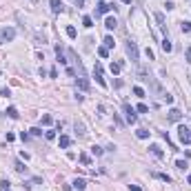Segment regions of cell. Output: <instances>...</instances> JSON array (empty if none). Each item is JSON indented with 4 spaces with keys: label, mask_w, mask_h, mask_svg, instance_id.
<instances>
[{
    "label": "cell",
    "mask_w": 191,
    "mask_h": 191,
    "mask_svg": "<svg viewBox=\"0 0 191 191\" xmlns=\"http://www.w3.org/2000/svg\"><path fill=\"white\" fill-rule=\"evenodd\" d=\"M171 49H173V45H171V40H169V38H165V40H162V51H165V53H169Z\"/></svg>",
    "instance_id": "13"
},
{
    "label": "cell",
    "mask_w": 191,
    "mask_h": 191,
    "mask_svg": "<svg viewBox=\"0 0 191 191\" xmlns=\"http://www.w3.org/2000/svg\"><path fill=\"white\" fill-rule=\"evenodd\" d=\"M14 167H16V171H18V173H27V167L22 165L20 160H16V165H14Z\"/></svg>",
    "instance_id": "17"
},
{
    "label": "cell",
    "mask_w": 191,
    "mask_h": 191,
    "mask_svg": "<svg viewBox=\"0 0 191 191\" xmlns=\"http://www.w3.org/2000/svg\"><path fill=\"white\" fill-rule=\"evenodd\" d=\"M93 76H96V82H98L100 87H107V82H105V78H102V73H96V71H93Z\"/></svg>",
    "instance_id": "22"
},
{
    "label": "cell",
    "mask_w": 191,
    "mask_h": 191,
    "mask_svg": "<svg viewBox=\"0 0 191 191\" xmlns=\"http://www.w3.org/2000/svg\"><path fill=\"white\" fill-rule=\"evenodd\" d=\"M156 178H160L165 182H171V176H167V173H156Z\"/></svg>",
    "instance_id": "30"
},
{
    "label": "cell",
    "mask_w": 191,
    "mask_h": 191,
    "mask_svg": "<svg viewBox=\"0 0 191 191\" xmlns=\"http://www.w3.org/2000/svg\"><path fill=\"white\" fill-rule=\"evenodd\" d=\"M156 20H158V22H160V27H162V29H167V22H165V16H162V14H160V11H156Z\"/></svg>",
    "instance_id": "18"
},
{
    "label": "cell",
    "mask_w": 191,
    "mask_h": 191,
    "mask_svg": "<svg viewBox=\"0 0 191 191\" xmlns=\"http://www.w3.org/2000/svg\"><path fill=\"white\" fill-rule=\"evenodd\" d=\"M49 76H51V78H58V69H56V67H53V69L49 71Z\"/></svg>",
    "instance_id": "39"
},
{
    "label": "cell",
    "mask_w": 191,
    "mask_h": 191,
    "mask_svg": "<svg viewBox=\"0 0 191 191\" xmlns=\"http://www.w3.org/2000/svg\"><path fill=\"white\" fill-rule=\"evenodd\" d=\"M102 42H105V47H107V49H111V47H116V42H113V38H111V36H107V38H105Z\"/></svg>",
    "instance_id": "21"
},
{
    "label": "cell",
    "mask_w": 191,
    "mask_h": 191,
    "mask_svg": "<svg viewBox=\"0 0 191 191\" xmlns=\"http://www.w3.org/2000/svg\"><path fill=\"white\" fill-rule=\"evenodd\" d=\"M16 38V29L11 27H5V29H0V42H9Z\"/></svg>",
    "instance_id": "4"
},
{
    "label": "cell",
    "mask_w": 191,
    "mask_h": 191,
    "mask_svg": "<svg viewBox=\"0 0 191 191\" xmlns=\"http://www.w3.org/2000/svg\"><path fill=\"white\" fill-rule=\"evenodd\" d=\"M176 167H178L180 171H185V169H187V162H185V160H178V162H176Z\"/></svg>",
    "instance_id": "32"
},
{
    "label": "cell",
    "mask_w": 191,
    "mask_h": 191,
    "mask_svg": "<svg viewBox=\"0 0 191 191\" xmlns=\"http://www.w3.org/2000/svg\"><path fill=\"white\" fill-rule=\"evenodd\" d=\"M76 85L80 87L82 91H89V80H87L85 76H78V80H76Z\"/></svg>",
    "instance_id": "8"
},
{
    "label": "cell",
    "mask_w": 191,
    "mask_h": 191,
    "mask_svg": "<svg viewBox=\"0 0 191 191\" xmlns=\"http://www.w3.org/2000/svg\"><path fill=\"white\" fill-rule=\"evenodd\" d=\"M82 5H85V0H78V7H82Z\"/></svg>",
    "instance_id": "42"
},
{
    "label": "cell",
    "mask_w": 191,
    "mask_h": 191,
    "mask_svg": "<svg viewBox=\"0 0 191 191\" xmlns=\"http://www.w3.org/2000/svg\"><path fill=\"white\" fill-rule=\"evenodd\" d=\"M82 25H85L87 29H91V27H93V20H91V16H85V18H82Z\"/></svg>",
    "instance_id": "20"
},
{
    "label": "cell",
    "mask_w": 191,
    "mask_h": 191,
    "mask_svg": "<svg viewBox=\"0 0 191 191\" xmlns=\"http://www.w3.org/2000/svg\"><path fill=\"white\" fill-rule=\"evenodd\" d=\"M145 56H147V58H149V60H153V58H156V56H153V51H151L149 47H147V49H145Z\"/></svg>",
    "instance_id": "33"
},
{
    "label": "cell",
    "mask_w": 191,
    "mask_h": 191,
    "mask_svg": "<svg viewBox=\"0 0 191 191\" xmlns=\"http://www.w3.org/2000/svg\"><path fill=\"white\" fill-rule=\"evenodd\" d=\"M45 138H47V140H53V138H56V131H47Z\"/></svg>",
    "instance_id": "35"
},
{
    "label": "cell",
    "mask_w": 191,
    "mask_h": 191,
    "mask_svg": "<svg viewBox=\"0 0 191 191\" xmlns=\"http://www.w3.org/2000/svg\"><path fill=\"white\" fill-rule=\"evenodd\" d=\"M122 109H125V116H127V122H129V125H133V122L138 120V116H136V109H133V107H131L129 102H125V105H122Z\"/></svg>",
    "instance_id": "3"
},
{
    "label": "cell",
    "mask_w": 191,
    "mask_h": 191,
    "mask_svg": "<svg viewBox=\"0 0 191 191\" xmlns=\"http://www.w3.org/2000/svg\"><path fill=\"white\" fill-rule=\"evenodd\" d=\"M178 138H180L182 145H191V129L185 127V125H180L178 127Z\"/></svg>",
    "instance_id": "1"
},
{
    "label": "cell",
    "mask_w": 191,
    "mask_h": 191,
    "mask_svg": "<svg viewBox=\"0 0 191 191\" xmlns=\"http://www.w3.org/2000/svg\"><path fill=\"white\" fill-rule=\"evenodd\" d=\"M0 96H2V98H9V96H11V91H9V89H7V87H5V89L0 91Z\"/></svg>",
    "instance_id": "36"
},
{
    "label": "cell",
    "mask_w": 191,
    "mask_h": 191,
    "mask_svg": "<svg viewBox=\"0 0 191 191\" xmlns=\"http://www.w3.org/2000/svg\"><path fill=\"white\" fill-rule=\"evenodd\" d=\"M187 62H191V47L187 49Z\"/></svg>",
    "instance_id": "41"
},
{
    "label": "cell",
    "mask_w": 191,
    "mask_h": 191,
    "mask_svg": "<svg viewBox=\"0 0 191 191\" xmlns=\"http://www.w3.org/2000/svg\"><path fill=\"white\" fill-rule=\"evenodd\" d=\"M31 2H36V0H31Z\"/></svg>",
    "instance_id": "45"
},
{
    "label": "cell",
    "mask_w": 191,
    "mask_h": 191,
    "mask_svg": "<svg viewBox=\"0 0 191 191\" xmlns=\"http://www.w3.org/2000/svg\"><path fill=\"white\" fill-rule=\"evenodd\" d=\"M136 111H140V113H147V111H149V107H147V105H142V102H140V105L136 107Z\"/></svg>",
    "instance_id": "29"
},
{
    "label": "cell",
    "mask_w": 191,
    "mask_h": 191,
    "mask_svg": "<svg viewBox=\"0 0 191 191\" xmlns=\"http://www.w3.org/2000/svg\"><path fill=\"white\" fill-rule=\"evenodd\" d=\"M76 131H78L80 136H85V133H87V131H85V125H82V122H78V120H76Z\"/></svg>",
    "instance_id": "23"
},
{
    "label": "cell",
    "mask_w": 191,
    "mask_h": 191,
    "mask_svg": "<svg viewBox=\"0 0 191 191\" xmlns=\"http://www.w3.org/2000/svg\"><path fill=\"white\" fill-rule=\"evenodd\" d=\"M7 191H9V189H7Z\"/></svg>",
    "instance_id": "47"
},
{
    "label": "cell",
    "mask_w": 191,
    "mask_h": 191,
    "mask_svg": "<svg viewBox=\"0 0 191 191\" xmlns=\"http://www.w3.org/2000/svg\"><path fill=\"white\" fill-rule=\"evenodd\" d=\"M80 162H82V165H89V156H87V153H82V156H80Z\"/></svg>",
    "instance_id": "34"
},
{
    "label": "cell",
    "mask_w": 191,
    "mask_h": 191,
    "mask_svg": "<svg viewBox=\"0 0 191 191\" xmlns=\"http://www.w3.org/2000/svg\"><path fill=\"white\" fill-rule=\"evenodd\" d=\"M5 113H7V116H9V118H14V120H16V118H18V116H20V113H18V109H16V107H9V109H7Z\"/></svg>",
    "instance_id": "15"
},
{
    "label": "cell",
    "mask_w": 191,
    "mask_h": 191,
    "mask_svg": "<svg viewBox=\"0 0 191 191\" xmlns=\"http://www.w3.org/2000/svg\"><path fill=\"white\" fill-rule=\"evenodd\" d=\"M98 56H100V58H107V56H109V49H107V47H98Z\"/></svg>",
    "instance_id": "25"
},
{
    "label": "cell",
    "mask_w": 191,
    "mask_h": 191,
    "mask_svg": "<svg viewBox=\"0 0 191 191\" xmlns=\"http://www.w3.org/2000/svg\"><path fill=\"white\" fill-rule=\"evenodd\" d=\"M105 27H107V29H109V31H113V29H116V27H118V20H116V18H113V16H109V18H107V20H105Z\"/></svg>",
    "instance_id": "9"
},
{
    "label": "cell",
    "mask_w": 191,
    "mask_h": 191,
    "mask_svg": "<svg viewBox=\"0 0 191 191\" xmlns=\"http://www.w3.org/2000/svg\"><path fill=\"white\" fill-rule=\"evenodd\" d=\"M122 2H125V5H131V0H122Z\"/></svg>",
    "instance_id": "44"
},
{
    "label": "cell",
    "mask_w": 191,
    "mask_h": 191,
    "mask_svg": "<svg viewBox=\"0 0 191 191\" xmlns=\"http://www.w3.org/2000/svg\"><path fill=\"white\" fill-rule=\"evenodd\" d=\"M109 69H111V73H113V76H118V73H120V69H122V62H111Z\"/></svg>",
    "instance_id": "11"
},
{
    "label": "cell",
    "mask_w": 191,
    "mask_h": 191,
    "mask_svg": "<svg viewBox=\"0 0 191 191\" xmlns=\"http://www.w3.org/2000/svg\"><path fill=\"white\" fill-rule=\"evenodd\" d=\"M49 5H51V11H53V14H60V11H65L62 0H49Z\"/></svg>",
    "instance_id": "7"
},
{
    "label": "cell",
    "mask_w": 191,
    "mask_h": 191,
    "mask_svg": "<svg viewBox=\"0 0 191 191\" xmlns=\"http://www.w3.org/2000/svg\"><path fill=\"white\" fill-rule=\"evenodd\" d=\"M85 187H87V182L82 180V178H76V180H73V189H78V191H85Z\"/></svg>",
    "instance_id": "10"
},
{
    "label": "cell",
    "mask_w": 191,
    "mask_h": 191,
    "mask_svg": "<svg viewBox=\"0 0 191 191\" xmlns=\"http://www.w3.org/2000/svg\"><path fill=\"white\" fill-rule=\"evenodd\" d=\"M51 122H53V118H51L49 113H45V116H42V125H51Z\"/></svg>",
    "instance_id": "28"
},
{
    "label": "cell",
    "mask_w": 191,
    "mask_h": 191,
    "mask_svg": "<svg viewBox=\"0 0 191 191\" xmlns=\"http://www.w3.org/2000/svg\"><path fill=\"white\" fill-rule=\"evenodd\" d=\"M71 145V138L69 136H60V149H67Z\"/></svg>",
    "instance_id": "14"
},
{
    "label": "cell",
    "mask_w": 191,
    "mask_h": 191,
    "mask_svg": "<svg viewBox=\"0 0 191 191\" xmlns=\"http://www.w3.org/2000/svg\"><path fill=\"white\" fill-rule=\"evenodd\" d=\"M133 96H138V98H145V89H142V87H133Z\"/></svg>",
    "instance_id": "24"
},
{
    "label": "cell",
    "mask_w": 191,
    "mask_h": 191,
    "mask_svg": "<svg viewBox=\"0 0 191 191\" xmlns=\"http://www.w3.org/2000/svg\"><path fill=\"white\" fill-rule=\"evenodd\" d=\"M31 136H42V131L38 129V127H33V129H31Z\"/></svg>",
    "instance_id": "37"
},
{
    "label": "cell",
    "mask_w": 191,
    "mask_h": 191,
    "mask_svg": "<svg viewBox=\"0 0 191 191\" xmlns=\"http://www.w3.org/2000/svg\"><path fill=\"white\" fill-rule=\"evenodd\" d=\"M111 9H116V5H109V2H100V5H98V9H96V16H102V14H107V11H111Z\"/></svg>",
    "instance_id": "6"
},
{
    "label": "cell",
    "mask_w": 191,
    "mask_h": 191,
    "mask_svg": "<svg viewBox=\"0 0 191 191\" xmlns=\"http://www.w3.org/2000/svg\"><path fill=\"white\" fill-rule=\"evenodd\" d=\"M127 53H129L131 62H136V65H138V60H140V53H138V45H136L133 40L127 42Z\"/></svg>",
    "instance_id": "2"
},
{
    "label": "cell",
    "mask_w": 191,
    "mask_h": 191,
    "mask_svg": "<svg viewBox=\"0 0 191 191\" xmlns=\"http://www.w3.org/2000/svg\"><path fill=\"white\" fill-rule=\"evenodd\" d=\"M162 98H165L167 105H171V102H173V96H171V93H162Z\"/></svg>",
    "instance_id": "31"
},
{
    "label": "cell",
    "mask_w": 191,
    "mask_h": 191,
    "mask_svg": "<svg viewBox=\"0 0 191 191\" xmlns=\"http://www.w3.org/2000/svg\"><path fill=\"white\" fill-rule=\"evenodd\" d=\"M67 36H69V38H76V36H78V31H76V27H67Z\"/></svg>",
    "instance_id": "26"
},
{
    "label": "cell",
    "mask_w": 191,
    "mask_h": 191,
    "mask_svg": "<svg viewBox=\"0 0 191 191\" xmlns=\"http://www.w3.org/2000/svg\"><path fill=\"white\" fill-rule=\"evenodd\" d=\"M91 153H93V156H102V153H105V149H102V147H98V145H93V147H91Z\"/></svg>",
    "instance_id": "19"
},
{
    "label": "cell",
    "mask_w": 191,
    "mask_h": 191,
    "mask_svg": "<svg viewBox=\"0 0 191 191\" xmlns=\"http://www.w3.org/2000/svg\"><path fill=\"white\" fill-rule=\"evenodd\" d=\"M182 31H185V33H191V22H189V20L182 22Z\"/></svg>",
    "instance_id": "27"
},
{
    "label": "cell",
    "mask_w": 191,
    "mask_h": 191,
    "mask_svg": "<svg viewBox=\"0 0 191 191\" xmlns=\"http://www.w3.org/2000/svg\"><path fill=\"white\" fill-rule=\"evenodd\" d=\"M149 133H151L149 129H138V131H136V136L140 138V140H147V138H149Z\"/></svg>",
    "instance_id": "12"
},
{
    "label": "cell",
    "mask_w": 191,
    "mask_h": 191,
    "mask_svg": "<svg viewBox=\"0 0 191 191\" xmlns=\"http://www.w3.org/2000/svg\"><path fill=\"white\" fill-rule=\"evenodd\" d=\"M187 182H189V185H191V173H189V176H187Z\"/></svg>",
    "instance_id": "43"
},
{
    "label": "cell",
    "mask_w": 191,
    "mask_h": 191,
    "mask_svg": "<svg viewBox=\"0 0 191 191\" xmlns=\"http://www.w3.org/2000/svg\"><path fill=\"white\" fill-rule=\"evenodd\" d=\"M167 120L169 122H180L182 120V111L180 109H171L169 113H167Z\"/></svg>",
    "instance_id": "5"
},
{
    "label": "cell",
    "mask_w": 191,
    "mask_h": 191,
    "mask_svg": "<svg viewBox=\"0 0 191 191\" xmlns=\"http://www.w3.org/2000/svg\"><path fill=\"white\" fill-rule=\"evenodd\" d=\"M129 189H131V191H142V189H140L138 185H129Z\"/></svg>",
    "instance_id": "40"
},
{
    "label": "cell",
    "mask_w": 191,
    "mask_h": 191,
    "mask_svg": "<svg viewBox=\"0 0 191 191\" xmlns=\"http://www.w3.org/2000/svg\"><path fill=\"white\" fill-rule=\"evenodd\" d=\"M102 2H105V0H102Z\"/></svg>",
    "instance_id": "46"
},
{
    "label": "cell",
    "mask_w": 191,
    "mask_h": 191,
    "mask_svg": "<svg viewBox=\"0 0 191 191\" xmlns=\"http://www.w3.org/2000/svg\"><path fill=\"white\" fill-rule=\"evenodd\" d=\"M0 189H2V191H7V189H9V182H7V180H2V182H0Z\"/></svg>",
    "instance_id": "38"
},
{
    "label": "cell",
    "mask_w": 191,
    "mask_h": 191,
    "mask_svg": "<svg viewBox=\"0 0 191 191\" xmlns=\"http://www.w3.org/2000/svg\"><path fill=\"white\" fill-rule=\"evenodd\" d=\"M149 149H151V153H153V156H156V158H162V149H160V147H158V145H151Z\"/></svg>",
    "instance_id": "16"
}]
</instances>
